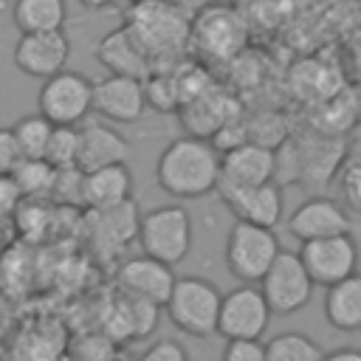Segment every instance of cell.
<instances>
[{"instance_id": "cell-1", "label": "cell", "mask_w": 361, "mask_h": 361, "mask_svg": "<svg viewBox=\"0 0 361 361\" xmlns=\"http://www.w3.org/2000/svg\"><path fill=\"white\" fill-rule=\"evenodd\" d=\"M223 175V152L200 135H180L169 141L155 161L158 186L178 200H195L217 192Z\"/></svg>"}, {"instance_id": "cell-2", "label": "cell", "mask_w": 361, "mask_h": 361, "mask_svg": "<svg viewBox=\"0 0 361 361\" xmlns=\"http://www.w3.org/2000/svg\"><path fill=\"white\" fill-rule=\"evenodd\" d=\"M347 155L341 141L327 135H313L305 141H282L276 147V183H307L310 189L324 186L336 178L341 158Z\"/></svg>"}, {"instance_id": "cell-3", "label": "cell", "mask_w": 361, "mask_h": 361, "mask_svg": "<svg viewBox=\"0 0 361 361\" xmlns=\"http://www.w3.org/2000/svg\"><path fill=\"white\" fill-rule=\"evenodd\" d=\"M220 305L223 293L220 288L206 276H178L169 299H166V316L169 322L195 338H209L217 333L220 324Z\"/></svg>"}, {"instance_id": "cell-4", "label": "cell", "mask_w": 361, "mask_h": 361, "mask_svg": "<svg viewBox=\"0 0 361 361\" xmlns=\"http://www.w3.org/2000/svg\"><path fill=\"white\" fill-rule=\"evenodd\" d=\"M279 254H282L279 237L268 226L234 220V226L226 234V248H223L226 268L240 282L259 285Z\"/></svg>"}, {"instance_id": "cell-5", "label": "cell", "mask_w": 361, "mask_h": 361, "mask_svg": "<svg viewBox=\"0 0 361 361\" xmlns=\"http://www.w3.org/2000/svg\"><path fill=\"white\" fill-rule=\"evenodd\" d=\"M192 240H195L192 214L180 203L155 206L147 214H141V226H138L141 254L155 257L166 265H178L189 257Z\"/></svg>"}, {"instance_id": "cell-6", "label": "cell", "mask_w": 361, "mask_h": 361, "mask_svg": "<svg viewBox=\"0 0 361 361\" xmlns=\"http://www.w3.org/2000/svg\"><path fill=\"white\" fill-rule=\"evenodd\" d=\"M124 25L147 48L152 62H155V56H169L178 48H183V42L189 37L186 17L169 0H141V3L130 6Z\"/></svg>"}, {"instance_id": "cell-7", "label": "cell", "mask_w": 361, "mask_h": 361, "mask_svg": "<svg viewBox=\"0 0 361 361\" xmlns=\"http://www.w3.org/2000/svg\"><path fill=\"white\" fill-rule=\"evenodd\" d=\"M37 113L56 127H79L93 113V82L79 71H59L45 79L37 96Z\"/></svg>"}, {"instance_id": "cell-8", "label": "cell", "mask_w": 361, "mask_h": 361, "mask_svg": "<svg viewBox=\"0 0 361 361\" xmlns=\"http://www.w3.org/2000/svg\"><path fill=\"white\" fill-rule=\"evenodd\" d=\"M259 288H262L274 316H290V313H299L310 302L316 282L307 274L299 251L282 248V254L274 259V265L262 276Z\"/></svg>"}, {"instance_id": "cell-9", "label": "cell", "mask_w": 361, "mask_h": 361, "mask_svg": "<svg viewBox=\"0 0 361 361\" xmlns=\"http://www.w3.org/2000/svg\"><path fill=\"white\" fill-rule=\"evenodd\" d=\"M299 257H302L307 274L313 276V282L322 288H330L358 271L361 248H358V240L353 237V231H347V234L299 243Z\"/></svg>"}, {"instance_id": "cell-10", "label": "cell", "mask_w": 361, "mask_h": 361, "mask_svg": "<svg viewBox=\"0 0 361 361\" xmlns=\"http://www.w3.org/2000/svg\"><path fill=\"white\" fill-rule=\"evenodd\" d=\"M271 316H274V310H271L262 288L243 282V285L231 288L228 293H223L217 333L226 341L228 338H262V333L271 324Z\"/></svg>"}, {"instance_id": "cell-11", "label": "cell", "mask_w": 361, "mask_h": 361, "mask_svg": "<svg viewBox=\"0 0 361 361\" xmlns=\"http://www.w3.org/2000/svg\"><path fill=\"white\" fill-rule=\"evenodd\" d=\"M353 226V212L330 195H310L288 214V234L299 243L347 234Z\"/></svg>"}, {"instance_id": "cell-12", "label": "cell", "mask_w": 361, "mask_h": 361, "mask_svg": "<svg viewBox=\"0 0 361 361\" xmlns=\"http://www.w3.org/2000/svg\"><path fill=\"white\" fill-rule=\"evenodd\" d=\"M144 79L107 73L93 82V113L113 124H135L147 110Z\"/></svg>"}, {"instance_id": "cell-13", "label": "cell", "mask_w": 361, "mask_h": 361, "mask_svg": "<svg viewBox=\"0 0 361 361\" xmlns=\"http://www.w3.org/2000/svg\"><path fill=\"white\" fill-rule=\"evenodd\" d=\"M217 195L226 203V209L237 220H245V223L274 228L282 220V212H285V195H282V186L276 180L257 183V186L217 183Z\"/></svg>"}, {"instance_id": "cell-14", "label": "cell", "mask_w": 361, "mask_h": 361, "mask_svg": "<svg viewBox=\"0 0 361 361\" xmlns=\"http://www.w3.org/2000/svg\"><path fill=\"white\" fill-rule=\"evenodd\" d=\"M71 59V39L65 31H37L20 34L14 45V65L34 79H51L65 71Z\"/></svg>"}, {"instance_id": "cell-15", "label": "cell", "mask_w": 361, "mask_h": 361, "mask_svg": "<svg viewBox=\"0 0 361 361\" xmlns=\"http://www.w3.org/2000/svg\"><path fill=\"white\" fill-rule=\"evenodd\" d=\"M116 279H118V288L124 293L147 299V302H155L161 307L166 305V299H169V293H172V288L178 282V276L172 274V265H166V262H161L155 257H147V254L130 257L118 268Z\"/></svg>"}, {"instance_id": "cell-16", "label": "cell", "mask_w": 361, "mask_h": 361, "mask_svg": "<svg viewBox=\"0 0 361 361\" xmlns=\"http://www.w3.org/2000/svg\"><path fill=\"white\" fill-rule=\"evenodd\" d=\"M276 180V149L262 147L257 141H245L228 152H223V175L220 183L228 186H257Z\"/></svg>"}, {"instance_id": "cell-17", "label": "cell", "mask_w": 361, "mask_h": 361, "mask_svg": "<svg viewBox=\"0 0 361 361\" xmlns=\"http://www.w3.org/2000/svg\"><path fill=\"white\" fill-rule=\"evenodd\" d=\"M133 144L113 130L107 121H85L79 124V169L93 172L110 164H127Z\"/></svg>"}, {"instance_id": "cell-18", "label": "cell", "mask_w": 361, "mask_h": 361, "mask_svg": "<svg viewBox=\"0 0 361 361\" xmlns=\"http://www.w3.org/2000/svg\"><path fill=\"white\" fill-rule=\"evenodd\" d=\"M96 59L110 71V73H121V76H135V79H147L152 71V56L147 54V48L135 39V34L121 25L116 31H107L99 39L96 48Z\"/></svg>"}, {"instance_id": "cell-19", "label": "cell", "mask_w": 361, "mask_h": 361, "mask_svg": "<svg viewBox=\"0 0 361 361\" xmlns=\"http://www.w3.org/2000/svg\"><path fill=\"white\" fill-rule=\"evenodd\" d=\"M130 195H133V172L127 164H110L85 172V206H90L93 212L121 206L130 200Z\"/></svg>"}, {"instance_id": "cell-20", "label": "cell", "mask_w": 361, "mask_h": 361, "mask_svg": "<svg viewBox=\"0 0 361 361\" xmlns=\"http://www.w3.org/2000/svg\"><path fill=\"white\" fill-rule=\"evenodd\" d=\"M324 319L338 333L361 330V271L324 288Z\"/></svg>"}, {"instance_id": "cell-21", "label": "cell", "mask_w": 361, "mask_h": 361, "mask_svg": "<svg viewBox=\"0 0 361 361\" xmlns=\"http://www.w3.org/2000/svg\"><path fill=\"white\" fill-rule=\"evenodd\" d=\"M11 20L20 34L62 31L68 20V3L65 0H14Z\"/></svg>"}, {"instance_id": "cell-22", "label": "cell", "mask_w": 361, "mask_h": 361, "mask_svg": "<svg viewBox=\"0 0 361 361\" xmlns=\"http://www.w3.org/2000/svg\"><path fill=\"white\" fill-rule=\"evenodd\" d=\"M93 217H96V240L104 248L118 251L130 240H138L141 217L130 200L121 206H113V209H99V212H93Z\"/></svg>"}, {"instance_id": "cell-23", "label": "cell", "mask_w": 361, "mask_h": 361, "mask_svg": "<svg viewBox=\"0 0 361 361\" xmlns=\"http://www.w3.org/2000/svg\"><path fill=\"white\" fill-rule=\"evenodd\" d=\"M197 39L200 45L214 54V56H228L231 51L240 48L243 42V25L240 20L226 11V8H212L203 20H200V28H197Z\"/></svg>"}, {"instance_id": "cell-24", "label": "cell", "mask_w": 361, "mask_h": 361, "mask_svg": "<svg viewBox=\"0 0 361 361\" xmlns=\"http://www.w3.org/2000/svg\"><path fill=\"white\" fill-rule=\"evenodd\" d=\"M268 361H324V347L299 330L276 333L265 344Z\"/></svg>"}, {"instance_id": "cell-25", "label": "cell", "mask_w": 361, "mask_h": 361, "mask_svg": "<svg viewBox=\"0 0 361 361\" xmlns=\"http://www.w3.org/2000/svg\"><path fill=\"white\" fill-rule=\"evenodd\" d=\"M54 127H56V124H51L42 113L17 118V121L11 124V130H14V138H17V144H20L23 158H45V149H48V141H51Z\"/></svg>"}, {"instance_id": "cell-26", "label": "cell", "mask_w": 361, "mask_h": 361, "mask_svg": "<svg viewBox=\"0 0 361 361\" xmlns=\"http://www.w3.org/2000/svg\"><path fill=\"white\" fill-rule=\"evenodd\" d=\"M11 178L17 180V186L23 189V195H25L28 200H37V197L54 195L56 169H54L45 158H23Z\"/></svg>"}, {"instance_id": "cell-27", "label": "cell", "mask_w": 361, "mask_h": 361, "mask_svg": "<svg viewBox=\"0 0 361 361\" xmlns=\"http://www.w3.org/2000/svg\"><path fill=\"white\" fill-rule=\"evenodd\" d=\"M333 183H336V197L350 212H361V144L347 149Z\"/></svg>"}, {"instance_id": "cell-28", "label": "cell", "mask_w": 361, "mask_h": 361, "mask_svg": "<svg viewBox=\"0 0 361 361\" xmlns=\"http://www.w3.org/2000/svg\"><path fill=\"white\" fill-rule=\"evenodd\" d=\"M45 161L54 169H71L79 164V127H54Z\"/></svg>"}, {"instance_id": "cell-29", "label": "cell", "mask_w": 361, "mask_h": 361, "mask_svg": "<svg viewBox=\"0 0 361 361\" xmlns=\"http://www.w3.org/2000/svg\"><path fill=\"white\" fill-rule=\"evenodd\" d=\"M144 90H147V104L155 107L158 113H172L183 104L180 96V82L172 76H147L144 79Z\"/></svg>"}, {"instance_id": "cell-30", "label": "cell", "mask_w": 361, "mask_h": 361, "mask_svg": "<svg viewBox=\"0 0 361 361\" xmlns=\"http://www.w3.org/2000/svg\"><path fill=\"white\" fill-rule=\"evenodd\" d=\"M220 361H268V353L259 338H228Z\"/></svg>"}, {"instance_id": "cell-31", "label": "cell", "mask_w": 361, "mask_h": 361, "mask_svg": "<svg viewBox=\"0 0 361 361\" xmlns=\"http://www.w3.org/2000/svg\"><path fill=\"white\" fill-rule=\"evenodd\" d=\"M138 361H189V353L175 338H158L141 353Z\"/></svg>"}, {"instance_id": "cell-32", "label": "cell", "mask_w": 361, "mask_h": 361, "mask_svg": "<svg viewBox=\"0 0 361 361\" xmlns=\"http://www.w3.org/2000/svg\"><path fill=\"white\" fill-rule=\"evenodd\" d=\"M20 161H23V152H20V144L14 138V130L0 127V175H14Z\"/></svg>"}, {"instance_id": "cell-33", "label": "cell", "mask_w": 361, "mask_h": 361, "mask_svg": "<svg viewBox=\"0 0 361 361\" xmlns=\"http://www.w3.org/2000/svg\"><path fill=\"white\" fill-rule=\"evenodd\" d=\"M25 200L23 189L17 186V180L11 175H0V217H8L20 209V203Z\"/></svg>"}, {"instance_id": "cell-34", "label": "cell", "mask_w": 361, "mask_h": 361, "mask_svg": "<svg viewBox=\"0 0 361 361\" xmlns=\"http://www.w3.org/2000/svg\"><path fill=\"white\" fill-rule=\"evenodd\" d=\"M324 361H361V347H336L324 353Z\"/></svg>"}, {"instance_id": "cell-35", "label": "cell", "mask_w": 361, "mask_h": 361, "mask_svg": "<svg viewBox=\"0 0 361 361\" xmlns=\"http://www.w3.org/2000/svg\"><path fill=\"white\" fill-rule=\"evenodd\" d=\"M85 8H90V11H102V8H110V6H116V3H121V0H79Z\"/></svg>"}, {"instance_id": "cell-36", "label": "cell", "mask_w": 361, "mask_h": 361, "mask_svg": "<svg viewBox=\"0 0 361 361\" xmlns=\"http://www.w3.org/2000/svg\"><path fill=\"white\" fill-rule=\"evenodd\" d=\"M121 3H127V6H135V3H141V0H121Z\"/></svg>"}]
</instances>
